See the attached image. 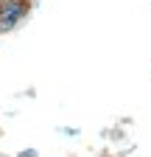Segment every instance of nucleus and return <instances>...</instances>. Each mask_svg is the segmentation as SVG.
<instances>
[{"mask_svg":"<svg viewBox=\"0 0 151 157\" xmlns=\"http://www.w3.org/2000/svg\"><path fill=\"white\" fill-rule=\"evenodd\" d=\"M31 0H0V34H11L31 14Z\"/></svg>","mask_w":151,"mask_h":157,"instance_id":"obj_1","label":"nucleus"},{"mask_svg":"<svg viewBox=\"0 0 151 157\" xmlns=\"http://www.w3.org/2000/svg\"><path fill=\"white\" fill-rule=\"evenodd\" d=\"M23 157H36V154H34V151H31V149H28V151H25V154H23Z\"/></svg>","mask_w":151,"mask_h":157,"instance_id":"obj_2","label":"nucleus"},{"mask_svg":"<svg viewBox=\"0 0 151 157\" xmlns=\"http://www.w3.org/2000/svg\"><path fill=\"white\" fill-rule=\"evenodd\" d=\"M31 3H34V0H31Z\"/></svg>","mask_w":151,"mask_h":157,"instance_id":"obj_3","label":"nucleus"}]
</instances>
